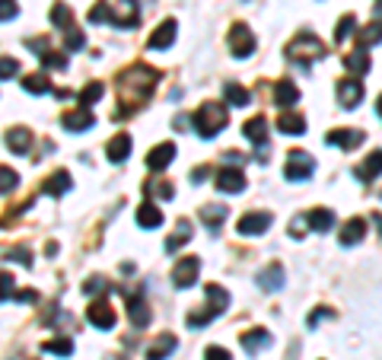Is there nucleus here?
Returning a JSON list of instances; mask_svg holds the SVG:
<instances>
[{
  "label": "nucleus",
  "mask_w": 382,
  "mask_h": 360,
  "mask_svg": "<svg viewBox=\"0 0 382 360\" xmlns=\"http://www.w3.org/2000/svg\"><path fill=\"white\" fill-rule=\"evenodd\" d=\"M86 319H90V326H96L99 332H109V328H115V306H109L105 300H96L86 309Z\"/></svg>",
  "instance_id": "12"
},
{
  "label": "nucleus",
  "mask_w": 382,
  "mask_h": 360,
  "mask_svg": "<svg viewBox=\"0 0 382 360\" xmlns=\"http://www.w3.org/2000/svg\"><path fill=\"white\" fill-rule=\"evenodd\" d=\"M172 159H175V144H156L146 153V169H150V173H163Z\"/></svg>",
  "instance_id": "16"
},
{
  "label": "nucleus",
  "mask_w": 382,
  "mask_h": 360,
  "mask_svg": "<svg viewBox=\"0 0 382 360\" xmlns=\"http://www.w3.org/2000/svg\"><path fill=\"white\" fill-rule=\"evenodd\" d=\"M16 13H20V4H16V0H0V22L13 20Z\"/></svg>",
  "instance_id": "50"
},
{
  "label": "nucleus",
  "mask_w": 382,
  "mask_h": 360,
  "mask_svg": "<svg viewBox=\"0 0 382 360\" xmlns=\"http://www.w3.org/2000/svg\"><path fill=\"white\" fill-rule=\"evenodd\" d=\"M344 67L350 70L354 76H363L369 70V51L367 48H357V51H350L348 58H344Z\"/></svg>",
  "instance_id": "32"
},
{
  "label": "nucleus",
  "mask_w": 382,
  "mask_h": 360,
  "mask_svg": "<svg viewBox=\"0 0 382 360\" xmlns=\"http://www.w3.org/2000/svg\"><path fill=\"white\" fill-rule=\"evenodd\" d=\"M51 26H57L64 32V29L74 26V10L67 7V4H55L51 7Z\"/></svg>",
  "instance_id": "37"
},
{
  "label": "nucleus",
  "mask_w": 382,
  "mask_h": 360,
  "mask_svg": "<svg viewBox=\"0 0 382 360\" xmlns=\"http://www.w3.org/2000/svg\"><path fill=\"white\" fill-rule=\"evenodd\" d=\"M325 319H334V309H328V306H325V309H313V312H309V319H306V326L315 328L319 322H325Z\"/></svg>",
  "instance_id": "49"
},
{
  "label": "nucleus",
  "mask_w": 382,
  "mask_h": 360,
  "mask_svg": "<svg viewBox=\"0 0 382 360\" xmlns=\"http://www.w3.org/2000/svg\"><path fill=\"white\" fill-rule=\"evenodd\" d=\"M290 236L303 239V236H306V217H296V220H290Z\"/></svg>",
  "instance_id": "53"
},
{
  "label": "nucleus",
  "mask_w": 382,
  "mask_h": 360,
  "mask_svg": "<svg viewBox=\"0 0 382 360\" xmlns=\"http://www.w3.org/2000/svg\"><path fill=\"white\" fill-rule=\"evenodd\" d=\"M303 217H306V227L315 229V233H328V229H334V211H328V208H315V211H309V214H303Z\"/></svg>",
  "instance_id": "17"
},
{
  "label": "nucleus",
  "mask_w": 382,
  "mask_h": 360,
  "mask_svg": "<svg viewBox=\"0 0 382 360\" xmlns=\"http://www.w3.org/2000/svg\"><path fill=\"white\" fill-rule=\"evenodd\" d=\"M217 188H220V192H226V194L245 192V173H243V169H236V166L217 169Z\"/></svg>",
  "instance_id": "11"
},
{
  "label": "nucleus",
  "mask_w": 382,
  "mask_h": 360,
  "mask_svg": "<svg viewBox=\"0 0 382 360\" xmlns=\"http://www.w3.org/2000/svg\"><path fill=\"white\" fill-rule=\"evenodd\" d=\"M373 223H376V227H379V236H382V214H379V211H376V214H373Z\"/></svg>",
  "instance_id": "56"
},
{
  "label": "nucleus",
  "mask_w": 382,
  "mask_h": 360,
  "mask_svg": "<svg viewBox=\"0 0 382 360\" xmlns=\"http://www.w3.org/2000/svg\"><path fill=\"white\" fill-rule=\"evenodd\" d=\"M128 316H131V322L137 328H146L150 326V309H146V303H144V297H128Z\"/></svg>",
  "instance_id": "28"
},
{
  "label": "nucleus",
  "mask_w": 382,
  "mask_h": 360,
  "mask_svg": "<svg viewBox=\"0 0 382 360\" xmlns=\"http://www.w3.org/2000/svg\"><path fill=\"white\" fill-rule=\"evenodd\" d=\"M175 20H166V22H160L156 26V32L150 35V42H146V48L150 51H166V48H172V42H175Z\"/></svg>",
  "instance_id": "15"
},
{
  "label": "nucleus",
  "mask_w": 382,
  "mask_h": 360,
  "mask_svg": "<svg viewBox=\"0 0 382 360\" xmlns=\"http://www.w3.org/2000/svg\"><path fill=\"white\" fill-rule=\"evenodd\" d=\"M128 153H131V134H115L109 140V159L111 163H125Z\"/></svg>",
  "instance_id": "30"
},
{
  "label": "nucleus",
  "mask_w": 382,
  "mask_h": 360,
  "mask_svg": "<svg viewBox=\"0 0 382 360\" xmlns=\"http://www.w3.org/2000/svg\"><path fill=\"white\" fill-rule=\"evenodd\" d=\"M274 217L268 214V211H255V214H245L239 217V236H261L264 229H271Z\"/></svg>",
  "instance_id": "9"
},
{
  "label": "nucleus",
  "mask_w": 382,
  "mask_h": 360,
  "mask_svg": "<svg viewBox=\"0 0 382 360\" xmlns=\"http://www.w3.org/2000/svg\"><path fill=\"white\" fill-rule=\"evenodd\" d=\"M198 274H201V258H198V255H185L172 268V284L179 287V291H188V287L198 281Z\"/></svg>",
  "instance_id": "8"
},
{
  "label": "nucleus",
  "mask_w": 382,
  "mask_h": 360,
  "mask_svg": "<svg viewBox=\"0 0 382 360\" xmlns=\"http://www.w3.org/2000/svg\"><path fill=\"white\" fill-rule=\"evenodd\" d=\"M229 51H233V58H249L252 51H255V35H252V29L245 26V22H236V26L229 29Z\"/></svg>",
  "instance_id": "7"
},
{
  "label": "nucleus",
  "mask_w": 382,
  "mask_h": 360,
  "mask_svg": "<svg viewBox=\"0 0 382 360\" xmlns=\"http://www.w3.org/2000/svg\"><path fill=\"white\" fill-rule=\"evenodd\" d=\"M175 347H179V338H175V335H160V338H156L150 347H146L144 357H146V360H166L169 354L175 351Z\"/></svg>",
  "instance_id": "19"
},
{
  "label": "nucleus",
  "mask_w": 382,
  "mask_h": 360,
  "mask_svg": "<svg viewBox=\"0 0 382 360\" xmlns=\"http://www.w3.org/2000/svg\"><path fill=\"white\" fill-rule=\"evenodd\" d=\"M363 138H367V134H363L360 128H344V131H328L325 144L328 147H341V150L348 153V150H357V147L363 144Z\"/></svg>",
  "instance_id": "10"
},
{
  "label": "nucleus",
  "mask_w": 382,
  "mask_h": 360,
  "mask_svg": "<svg viewBox=\"0 0 382 360\" xmlns=\"http://www.w3.org/2000/svg\"><path fill=\"white\" fill-rule=\"evenodd\" d=\"M379 173H382V150L369 153V156L363 159L360 166L354 169V175H357L360 182H373V179H379Z\"/></svg>",
  "instance_id": "21"
},
{
  "label": "nucleus",
  "mask_w": 382,
  "mask_h": 360,
  "mask_svg": "<svg viewBox=\"0 0 382 360\" xmlns=\"http://www.w3.org/2000/svg\"><path fill=\"white\" fill-rule=\"evenodd\" d=\"M322 55H325V45H322V39L319 35H313V32L296 35V39L287 45V58H290L293 64H299L303 70H309V64L319 61Z\"/></svg>",
  "instance_id": "4"
},
{
  "label": "nucleus",
  "mask_w": 382,
  "mask_h": 360,
  "mask_svg": "<svg viewBox=\"0 0 382 360\" xmlns=\"http://www.w3.org/2000/svg\"><path fill=\"white\" fill-rule=\"evenodd\" d=\"M191 239V223L188 220H179V227H175V233L166 239V252H179L182 246Z\"/></svg>",
  "instance_id": "35"
},
{
  "label": "nucleus",
  "mask_w": 382,
  "mask_h": 360,
  "mask_svg": "<svg viewBox=\"0 0 382 360\" xmlns=\"http://www.w3.org/2000/svg\"><path fill=\"white\" fill-rule=\"evenodd\" d=\"M204 293H207V306H204V309L188 312V316H185V326L188 328H204L210 319H217V316H223V312H226V306H229V291H226V287L207 284V287H204Z\"/></svg>",
  "instance_id": "2"
},
{
  "label": "nucleus",
  "mask_w": 382,
  "mask_h": 360,
  "mask_svg": "<svg viewBox=\"0 0 382 360\" xmlns=\"http://www.w3.org/2000/svg\"><path fill=\"white\" fill-rule=\"evenodd\" d=\"M13 293H16V277L7 274V271H0V303L13 300Z\"/></svg>",
  "instance_id": "42"
},
{
  "label": "nucleus",
  "mask_w": 382,
  "mask_h": 360,
  "mask_svg": "<svg viewBox=\"0 0 382 360\" xmlns=\"http://www.w3.org/2000/svg\"><path fill=\"white\" fill-rule=\"evenodd\" d=\"M13 360H39V357H13Z\"/></svg>",
  "instance_id": "59"
},
{
  "label": "nucleus",
  "mask_w": 382,
  "mask_h": 360,
  "mask_svg": "<svg viewBox=\"0 0 382 360\" xmlns=\"http://www.w3.org/2000/svg\"><path fill=\"white\" fill-rule=\"evenodd\" d=\"M204 360H233V357H229L226 347H207V351H204Z\"/></svg>",
  "instance_id": "52"
},
{
  "label": "nucleus",
  "mask_w": 382,
  "mask_h": 360,
  "mask_svg": "<svg viewBox=\"0 0 382 360\" xmlns=\"http://www.w3.org/2000/svg\"><path fill=\"white\" fill-rule=\"evenodd\" d=\"M313 173H315V159L309 156L306 150H293L290 156H287V169H284V175H287L290 182H306Z\"/></svg>",
  "instance_id": "5"
},
{
  "label": "nucleus",
  "mask_w": 382,
  "mask_h": 360,
  "mask_svg": "<svg viewBox=\"0 0 382 360\" xmlns=\"http://www.w3.org/2000/svg\"><path fill=\"white\" fill-rule=\"evenodd\" d=\"M93 125H96V115H93L90 109H76V112H67V115H64V128L74 134L86 131V128H93Z\"/></svg>",
  "instance_id": "18"
},
{
  "label": "nucleus",
  "mask_w": 382,
  "mask_h": 360,
  "mask_svg": "<svg viewBox=\"0 0 382 360\" xmlns=\"http://www.w3.org/2000/svg\"><path fill=\"white\" fill-rule=\"evenodd\" d=\"M278 128L284 134H296V138H299V134H306V118L293 115V112H284V115L278 118Z\"/></svg>",
  "instance_id": "34"
},
{
  "label": "nucleus",
  "mask_w": 382,
  "mask_h": 360,
  "mask_svg": "<svg viewBox=\"0 0 382 360\" xmlns=\"http://www.w3.org/2000/svg\"><path fill=\"white\" fill-rule=\"evenodd\" d=\"M111 20V10H109V0H99L96 7L90 10V22H109Z\"/></svg>",
  "instance_id": "47"
},
{
  "label": "nucleus",
  "mask_w": 382,
  "mask_h": 360,
  "mask_svg": "<svg viewBox=\"0 0 382 360\" xmlns=\"http://www.w3.org/2000/svg\"><path fill=\"white\" fill-rule=\"evenodd\" d=\"M376 16H379V22H382V0H376Z\"/></svg>",
  "instance_id": "57"
},
{
  "label": "nucleus",
  "mask_w": 382,
  "mask_h": 360,
  "mask_svg": "<svg viewBox=\"0 0 382 360\" xmlns=\"http://www.w3.org/2000/svg\"><path fill=\"white\" fill-rule=\"evenodd\" d=\"M284 284H287V271H284V265H280V262L268 265V268L258 274V287H261V291H268V293L284 291Z\"/></svg>",
  "instance_id": "13"
},
{
  "label": "nucleus",
  "mask_w": 382,
  "mask_h": 360,
  "mask_svg": "<svg viewBox=\"0 0 382 360\" xmlns=\"http://www.w3.org/2000/svg\"><path fill=\"white\" fill-rule=\"evenodd\" d=\"M137 223H140V229H156L163 223V211L153 201H144L137 208Z\"/></svg>",
  "instance_id": "27"
},
{
  "label": "nucleus",
  "mask_w": 382,
  "mask_h": 360,
  "mask_svg": "<svg viewBox=\"0 0 382 360\" xmlns=\"http://www.w3.org/2000/svg\"><path fill=\"white\" fill-rule=\"evenodd\" d=\"M363 236H367V220L354 217V220H348L344 229H341V246H357V243H363Z\"/></svg>",
  "instance_id": "26"
},
{
  "label": "nucleus",
  "mask_w": 382,
  "mask_h": 360,
  "mask_svg": "<svg viewBox=\"0 0 382 360\" xmlns=\"http://www.w3.org/2000/svg\"><path fill=\"white\" fill-rule=\"evenodd\" d=\"M70 185H74V179H70V173H64V169H57V173L51 175V179L42 185V194H51V198H64V194L70 192Z\"/></svg>",
  "instance_id": "23"
},
{
  "label": "nucleus",
  "mask_w": 382,
  "mask_h": 360,
  "mask_svg": "<svg viewBox=\"0 0 382 360\" xmlns=\"http://www.w3.org/2000/svg\"><path fill=\"white\" fill-rule=\"evenodd\" d=\"M105 360H125V357H105Z\"/></svg>",
  "instance_id": "60"
},
{
  "label": "nucleus",
  "mask_w": 382,
  "mask_h": 360,
  "mask_svg": "<svg viewBox=\"0 0 382 360\" xmlns=\"http://www.w3.org/2000/svg\"><path fill=\"white\" fill-rule=\"evenodd\" d=\"M354 26H357V20H354V16H341V22H338V29H334V42H338V45H344V42H348V39H350V35H354Z\"/></svg>",
  "instance_id": "39"
},
{
  "label": "nucleus",
  "mask_w": 382,
  "mask_h": 360,
  "mask_svg": "<svg viewBox=\"0 0 382 360\" xmlns=\"http://www.w3.org/2000/svg\"><path fill=\"white\" fill-rule=\"evenodd\" d=\"M111 26H121V29H134L140 22V4L137 0H115L111 4Z\"/></svg>",
  "instance_id": "6"
},
{
  "label": "nucleus",
  "mask_w": 382,
  "mask_h": 360,
  "mask_svg": "<svg viewBox=\"0 0 382 360\" xmlns=\"http://www.w3.org/2000/svg\"><path fill=\"white\" fill-rule=\"evenodd\" d=\"M7 147L13 153H29V147H32V131H29V128H13V131H7Z\"/></svg>",
  "instance_id": "31"
},
{
  "label": "nucleus",
  "mask_w": 382,
  "mask_h": 360,
  "mask_svg": "<svg viewBox=\"0 0 382 360\" xmlns=\"http://www.w3.org/2000/svg\"><path fill=\"white\" fill-rule=\"evenodd\" d=\"M42 351L45 354H57V357H70V354H74V341L70 338H51V341H45L42 345Z\"/></svg>",
  "instance_id": "38"
},
{
  "label": "nucleus",
  "mask_w": 382,
  "mask_h": 360,
  "mask_svg": "<svg viewBox=\"0 0 382 360\" xmlns=\"http://www.w3.org/2000/svg\"><path fill=\"white\" fill-rule=\"evenodd\" d=\"M243 134L258 147V150H264V144H268V118H252V121H245Z\"/></svg>",
  "instance_id": "22"
},
{
  "label": "nucleus",
  "mask_w": 382,
  "mask_h": 360,
  "mask_svg": "<svg viewBox=\"0 0 382 360\" xmlns=\"http://www.w3.org/2000/svg\"><path fill=\"white\" fill-rule=\"evenodd\" d=\"M10 262H13V258H16V262H20L22 265V268H32V252H29L26 249V246H20V249H10Z\"/></svg>",
  "instance_id": "48"
},
{
  "label": "nucleus",
  "mask_w": 382,
  "mask_h": 360,
  "mask_svg": "<svg viewBox=\"0 0 382 360\" xmlns=\"http://www.w3.org/2000/svg\"><path fill=\"white\" fill-rule=\"evenodd\" d=\"M156 84H160V70L146 67V64H134V67H128L125 74L118 76V93H121V109L115 112L111 118H125L131 115L137 105H144L146 99L153 96V90H156Z\"/></svg>",
  "instance_id": "1"
},
{
  "label": "nucleus",
  "mask_w": 382,
  "mask_h": 360,
  "mask_svg": "<svg viewBox=\"0 0 382 360\" xmlns=\"http://www.w3.org/2000/svg\"><path fill=\"white\" fill-rule=\"evenodd\" d=\"M239 341H243V351L258 354V351H264V347H271V332H268V328H252V332H245Z\"/></svg>",
  "instance_id": "20"
},
{
  "label": "nucleus",
  "mask_w": 382,
  "mask_h": 360,
  "mask_svg": "<svg viewBox=\"0 0 382 360\" xmlns=\"http://www.w3.org/2000/svg\"><path fill=\"white\" fill-rule=\"evenodd\" d=\"M188 125H191V118H188V115H179V118H175V128H179V131H188Z\"/></svg>",
  "instance_id": "55"
},
{
  "label": "nucleus",
  "mask_w": 382,
  "mask_h": 360,
  "mask_svg": "<svg viewBox=\"0 0 382 360\" xmlns=\"http://www.w3.org/2000/svg\"><path fill=\"white\" fill-rule=\"evenodd\" d=\"M226 121H229V112H226V105L223 102H204L201 109L191 115V128H195L204 140L217 138V134L226 128Z\"/></svg>",
  "instance_id": "3"
},
{
  "label": "nucleus",
  "mask_w": 382,
  "mask_h": 360,
  "mask_svg": "<svg viewBox=\"0 0 382 360\" xmlns=\"http://www.w3.org/2000/svg\"><path fill=\"white\" fill-rule=\"evenodd\" d=\"M223 102L233 105V109H245V105L252 102V93L239 84H226L223 86Z\"/></svg>",
  "instance_id": "29"
},
{
  "label": "nucleus",
  "mask_w": 382,
  "mask_h": 360,
  "mask_svg": "<svg viewBox=\"0 0 382 360\" xmlns=\"http://www.w3.org/2000/svg\"><path fill=\"white\" fill-rule=\"evenodd\" d=\"M207 175H210V169H207V166H198L195 173H191V182H195V185H201V182L207 179Z\"/></svg>",
  "instance_id": "54"
},
{
  "label": "nucleus",
  "mask_w": 382,
  "mask_h": 360,
  "mask_svg": "<svg viewBox=\"0 0 382 360\" xmlns=\"http://www.w3.org/2000/svg\"><path fill=\"white\" fill-rule=\"evenodd\" d=\"M338 102L344 109H357L363 102V84L357 76H348V80H341L338 84Z\"/></svg>",
  "instance_id": "14"
},
{
  "label": "nucleus",
  "mask_w": 382,
  "mask_h": 360,
  "mask_svg": "<svg viewBox=\"0 0 382 360\" xmlns=\"http://www.w3.org/2000/svg\"><path fill=\"white\" fill-rule=\"evenodd\" d=\"M42 61H45V67H57V70L67 67V55L64 51H42Z\"/></svg>",
  "instance_id": "46"
},
{
  "label": "nucleus",
  "mask_w": 382,
  "mask_h": 360,
  "mask_svg": "<svg viewBox=\"0 0 382 360\" xmlns=\"http://www.w3.org/2000/svg\"><path fill=\"white\" fill-rule=\"evenodd\" d=\"M376 112H379V118H382V96L376 99Z\"/></svg>",
  "instance_id": "58"
},
{
  "label": "nucleus",
  "mask_w": 382,
  "mask_h": 360,
  "mask_svg": "<svg viewBox=\"0 0 382 360\" xmlns=\"http://www.w3.org/2000/svg\"><path fill=\"white\" fill-rule=\"evenodd\" d=\"M382 42V22L376 20L373 26L360 29V48H367V45H379Z\"/></svg>",
  "instance_id": "40"
},
{
  "label": "nucleus",
  "mask_w": 382,
  "mask_h": 360,
  "mask_svg": "<svg viewBox=\"0 0 382 360\" xmlns=\"http://www.w3.org/2000/svg\"><path fill=\"white\" fill-rule=\"evenodd\" d=\"M102 93H105V86L99 84V80H93V84H86L83 90H80V109H90V105H96L99 99H102Z\"/></svg>",
  "instance_id": "36"
},
{
  "label": "nucleus",
  "mask_w": 382,
  "mask_h": 360,
  "mask_svg": "<svg viewBox=\"0 0 382 360\" xmlns=\"http://www.w3.org/2000/svg\"><path fill=\"white\" fill-rule=\"evenodd\" d=\"M146 194H160V198H172L175 188L169 182H160V179H150L146 182Z\"/></svg>",
  "instance_id": "43"
},
{
  "label": "nucleus",
  "mask_w": 382,
  "mask_h": 360,
  "mask_svg": "<svg viewBox=\"0 0 382 360\" xmlns=\"http://www.w3.org/2000/svg\"><path fill=\"white\" fill-rule=\"evenodd\" d=\"M109 291V281H102V277H90L83 284V293H105Z\"/></svg>",
  "instance_id": "51"
},
{
  "label": "nucleus",
  "mask_w": 382,
  "mask_h": 360,
  "mask_svg": "<svg viewBox=\"0 0 382 360\" xmlns=\"http://www.w3.org/2000/svg\"><path fill=\"white\" fill-rule=\"evenodd\" d=\"M226 217H229L226 204H204V208H201V220H204V227H207L210 233H217Z\"/></svg>",
  "instance_id": "25"
},
{
  "label": "nucleus",
  "mask_w": 382,
  "mask_h": 360,
  "mask_svg": "<svg viewBox=\"0 0 382 360\" xmlns=\"http://www.w3.org/2000/svg\"><path fill=\"white\" fill-rule=\"evenodd\" d=\"M16 185H20V175L10 166H0V194H10Z\"/></svg>",
  "instance_id": "41"
},
{
  "label": "nucleus",
  "mask_w": 382,
  "mask_h": 360,
  "mask_svg": "<svg viewBox=\"0 0 382 360\" xmlns=\"http://www.w3.org/2000/svg\"><path fill=\"white\" fill-rule=\"evenodd\" d=\"M20 74V61L16 58H0V80H13Z\"/></svg>",
  "instance_id": "45"
},
{
  "label": "nucleus",
  "mask_w": 382,
  "mask_h": 360,
  "mask_svg": "<svg viewBox=\"0 0 382 360\" xmlns=\"http://www.w3.org/2000/svg\"><path fill=\"white\" fill-rule=\"evenodd\" d=\"M64 32H67V48H64V51H80V48H83V45H86L83 32H80V29H76V26L64 29Z\"/></svg>",
  "instance_id": "44"
},
{
  "label": "nucleus",
  "mask_w": 382,
  "mask_h": 360,
  "mask_svg": "<svg viewBox=\"0 0 382 360\" xmlns=\"http://www.w3.org/2000/svg\"><path fill=\"white\" fill-rule=\"evenodd\" d=\"M299 102V90L293 80H280L278 86H274V105H280V109H290V105Z\"/></svg>",
  "instance_id": "24"
},
{
  "label": "nucleus",
  "mask_w": 382,
  "mask_h": 360,
  "mask_svg": "<svg viewBox=\"0 0 382 360\" xmlns=\"http://www.w3.org/2000/svg\"><path fill=\"white\" fill-rule=\"evenodd\" d=\"M22 90L32 93V96H45V93H51L48 74H29V76H22Z\"/></svg>",
  "instance_id": "33"
}]
</instances>
